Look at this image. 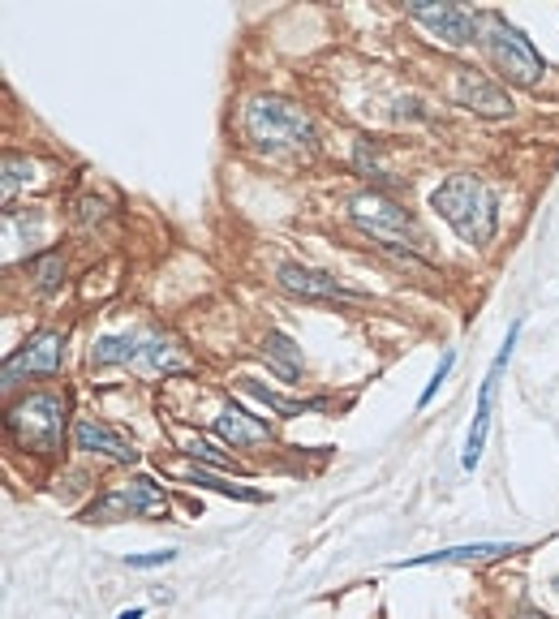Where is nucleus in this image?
Here are the masks:
<instances>
[{
  "label": "nucleus",
  "mask_w": 559,
  "mask_h": 619,
  "mask_svg": "<svg viewBox=\"0 0 559 619\" xmlns=\"http://www.w3.org/2000/svg\"><path fill=\"white\" fill-rule=\"evenodd\" d=\"M430 211L452 228L465 246H491L499 233V194L473 172H452L430 190Z\"/></svg>",
  "instance_id": "f257e3e1"
},
{
  "label": "nucleus",
  "mask_w": 559,
  "mask_h": 619,
  "mask_svg": "<svg viewBox=\"0 0 559 619\" xmlns=\"http://www.w3.org/2000/svg\"><path fill=\"white\" fill-rule=\"evenodd\" d=\"M482 52L491 56V65L516 86H538L547 74V61L538 56V48L529 43L521 26H512L504 13H482V31H478Z\"/></svg>",
  "instance_id": "f03ea898"
},
{
  "label": "nucleus",
  "mask_w": 559,
  "mask_h": 619,
  "mask_svg": "<svg viewBox=\"0 0 559 619\" xmlns=\"http://www.w3.org/2000/svg\"><path fill=\"white\" fill-rule=\"evenodd\" d=\"M349 220L362 228L366 237H375L379 246H392V250H418L422 246V228L418 220L379 190H362L349 198Z\"/></svg>",
  "instance_id": "7ed1b4c3"
},
{
  "label": "nucleus",
  "mask_w": 559,
  "mask_h": 619,
  "mask_svg": "<svg viewBox=\"0 0 559 619\" xmlns=\"http://www.w3.org/2000/svg\"><path fill=\"white\" fill-rule=\"evenodd\" d=\"M246 134L258 147H310L314 142V121L310 112L293 104V99L263 95L246 108Z\"/></svg>",
  "instance_id": "20e7f679"
},
{
  "label": "nucleus",
  "mask_w": 559,
  "mask_h": 619,
  "mask_svg": "<svg viewBox=\"0 0 559 619\" xmlns=\"http://www.w3.org/2000/svg\"><path fill=\"white\" fill-rule=\"evenodd\" d=\"M9 435L13 443H22L26 452L48 456L61 448L65 435V400L52 392H31L18 405H9Z\"/></svg>",
  "instance_id": "39448f33"
},
{
  "label": "nucleus",
  "mask_w": 559,
  "mask_h": 619,
  "mask_svg": "<svg viewBox=\"0 0 559 619\" xmlns=\"http://www.w3.org/2000/svg\"><path fill=\"white\" fill-rule=\"evenodd\" d=\"M516 340H521V319H516L508 327V336H504V349L495 353V362L486 366L482 374V392H478V409H473V422H469V435H465V452H461V469H478V460H482V448H486V435H491V413H495V392H499V379H504V370L512 362V349H516Z\"/></svg>",
  "instance_id": "423d86ee"
},
{
  "label": "nucleus",
  "mask_w": 559,
  "mask_h": 619,
  "mask_svg": "<svg viewBox=\"0 0 559 619\" xmlns=\"http://www.w3.org/2000/svg\"><path fill=\"white\" fill-rule=\"evenodd\" d=\"M168 512V499L164 491L155 486L151 478H134V482H121L112 491L86 508V521L91 525H112V521H138V516H164Z\"/></svg>",
  "instance_id": "0eeeda50"
},
{
  "label": "nucleus",
  "mask_w": 559,
  "mask_h": 619,
  "mask_svg": "<svg viewBox=\"0 0 559 619\" xmlns=\"http://www.w3.org/2000/svg\"><path fill=\"white\" fill-rule=\"evenodd\" d=\"M409 18L422 22L426 31H435L443 43H452V48L478 43V31H482V13H473L465 5H430V0H409Z\"/></svg>",
  "instance_id": "6e6552de"
},
{
  "label": "nucleus",
  "mask_w": 559,
  "mask_h": 619,
  "mask_svg": "<svg viewBox=\"0 0 559 619\" xmlns=\"http://www.w3.org/2000/svg\"><path fill=\"white\" fill-rule=\"evenodd\" d=\"M65 362V331H39L22 344V353L5 357V383L18 379H43V374H56Z\"/></svg>",
  "instance_id": "1a4fd4ad"
},
{
  "label": "nucleus",
  "mask_w": 559,
  "mask_h": 619,
  "mask_svg": "<svg viewBox=\"0 0 559 619\" xmlns=\"http://www.w3.org/2000/svg\"><path fill=\"white\" fill-rule=\"evenodd\" d=\"M521 542H469V546H448V551H430V555H413L396 568H430V564H486V559H504L516 555Z\"/></svg>",
  "instance_id": "9d476101"
},
{
  "label": "nucleus",
  "mask_w": 559,
  "mask_h": 619,
  "mask_svg": "<svg viewBox=\"0 0 559 619\" xmlns=\"http://www.w3.org/2000/svg\"><path fill=\"white\" fill-rule=\"evenodd\" d=\"M456 99L469 104V108H478V112H486V117H504V112L512 108L504 86H499L495 78H486V74H473V69H456Z\"/></svg>",
  "instance_id": "9b49d317"
},
{
  "label": "nucleus",
  "mask_w": 559,
  "mask_h": 619,
  "mask_svg": "<svg viewBox=\"0 0 559 619\" xmlns=\"http://www.w3.org/2000/svg\"><path fill=\"white\" fill-rule=\"evenodd\" d=\"M276 280H280V289H289V293H297V297H319V301H332V297H357V293H349L344 284H336L327 271H319V267H301V263H284L280 271H276Z\"/></svg>",
  "instance_id": "f8f14e48"
},
{
  "label": "nucleus",
  "mask_w": 559,
  "mask_h": 619,
  "mask_svg": "<svg viewBox=\"0 0 559 619\" xmlns=\"http://www.w3.org/2000/svg\"><path fill=\"white\" fill-rule=\"evenodd\" d=\"M215 435L224 443H233V448H254V443H267L271 439V426L263 417L246 413L241 405H224L220 417H215Z\"/></svg>",
  "instance_id": "ddd939ff"
},
{
  "label": "nucleus",
  "mask_w": 559,
  "mask_h": 619,
  "mask_svg": "<svg viewBox=\"0 0 559 619\" xmlns=\"http://www.w3.org/2000/svg\"><path fill=\"white\" fill-rule=\"evenodd\" d=\"M74 443L82 452H99V456H112V460H134V443H129L121 430H112L104 422H91V417H78L74 422Z\"/></svg>",
  "instance_id": "4468645a"
},
{
  "label": "nucleus",
  "mask_w": 559,
  "mask_h": 619,
  "mask_svg": "<svg viewBox=\"0 0 559 619\" xmlns=\"http://www.w3.org/2000/svg\"><path fill=\"white\" fill-rule=\"evenodd\" d=\"M263 362L280 374L284 383H297L301 374V349L293 336H284V331H267L263 336Z\"/></svg>",
  "instance_id": "2eb2a0df"
},
{
  "label": "nucleus",
  "mask_w": 559,
  "mask_h": 619,
  "mask_svg": "<svg viewBox=\"0 0 559 619\" xmlns=\"http://www.w3.org/2000/svg\"><path fill=\"white\" fill-rule=\"evenodd\" d=\"M91 362L95 366H125V362H138V336H104L91 349Z\"/></svg>",
  "instance_id": "dca6fc26"
},
{
  "label": "nucleus",
  "mask_w": 559,
  "mask_h": 619,
  "mask_svg": "<svg viewBox=\"0 0 559 619\" xmlns=\"http://www.w3.org/2000/svg\"><path fill=\"white\" fill-rule=\"evenodd\" d=\"M134 366H142V370H177L181 362L168 353V344L164 340H142L138 344V362Z\"/></svg>",
  "instance_id": "f3484780"
},
{
  "label": "nucleus",
  "mask_w": 559,
  "mask_h": 619,
  "mask_svg": "<svg viewBox=\"0 0 559 619\" xmlns=\"http://www.w3.org/2000/svg\"><path fill=\"white\" fill-rule=\"evenodd\" d=\"M185 452H190V460H194V465H211V469H228V473H237V469H241V465H237V460H233V456L215 452V448H211V443H207V439H190V443H185Z\"/></svg>",
  "instance_id": "a211bd4d"
},
{
  "label": "nucleus",
  "mask_w": 559,
  "mask_h": 619,
  "mask_svg": "<svg viewBox=\"0 0 559 619\" xmlns=\"http://www.w3.org/2000/svg\"><path fill=\"white\" fill-rule=\"evenodd\" d=\"M190 482L194 486H207V491H215V495H228V499H241V503H258L263 495L258 491H246V486H233V482H220V478H207L203 469H194L190 473Z\"/></svg>",
  "instance_id": "6ab92c4d"
},
{
  "label": "nucleus",
  "mask_w": 559,
  "mask_h": 619,
  "mask_svg": "<svg viewBox=\"0 0 559 619\" xmlns=\"http://www.w3.org/2000/svg\"><path fill=\"white\" fill-rule=\"evenodd\" d=\"M452 366H456V353L448 349V353L439 357V366H435V374H430V383L422 387V396H418V409H426L430 400H435V392H439V387H443V379H448V374H452Z\"/></svg>",
  "instance_id": "aec40b11"
},
{
  "label": "nucleus",
  "mask_w": 559,
  "mask_h": 619,
  "mask_svg": "<svg viewBox=\"0 0 559 619\" xmlns=\"http://www.w3.org/2000/svg\"><path fill=\"white\" fill-rule=\"evenodd\" d=\"M172 559H177V551H172V546H164V551H147V555H125V568L151 572V568H168Z\"/></svg>",
  "instance_id": "412c9836"
},
{
  "label": "nucleus",
  "mask_w": 559,
  "mask_h": 619,
  "mask_svg": "<svg viewBox=\"0 0 559 619\" xmlns=\"http://www.w3.org/2000/svg\"><path fill=\"white\" fill-rule=\"evenodd\" d=\"M39 276H43V289H56V284H61V258L56 254H48L39 263Z\"/></svg>",
  "instance_id": "4be33fe9"
},
{
  "label": "nucleus",
  "mask_w": 559,
  "mask_h": 619,
  "mask_svg": "<svg viewBox=\"0 0 559 619\" xmlns=\"http://www.w3.org/2000/svg\"><path fill=\"white\" fill-rule=\"evenodd\" d=\"M516 619H547V615L534 611V607H521V611H516Z\"/></svg>",
  "instance_id": "5701e85b"
},
{
  "label": "nucleus",
  "mask_w": 559,
  "mask_h": 619,
  "mask_svg": "<svg viewBox=\"0 0 559 619\" xmlns=\"http://www.w3.org/2000/svg\"><path fill=\"white\" fill-rule=\"evenodd\" d=\"M117 619H142V607H129V611H121Z\"/></svg>",
  "instance_id": "b1692460"
}]
</instances>
